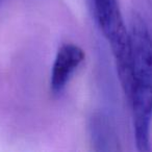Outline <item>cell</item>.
<instances>
[{
	"label": "cell",
	"mask_w": 152,
	"mask_h": 152,
	"mask_svg": "<svg viewBox=\"0 0 152 152\" xmlns=\"http://www.w3.org/2000/svg\"><path fill=\"white\" fill-rule=\"evenodd\" d=\"M131 42L130 88L127 97L133 115V128L139 151L150 150L152 122V37L146 22L133 14L129 29Z\"/></svg>",
	"instance_id": "cell-1"
},
{
	"label": "cell",
	"mask_w": 152,
	"mask_h": 152,
	"mask_svg": "<svg viewBox=\"0 0 152 152\" xmlns=\"http://www.w3.org/2000/svg\"><path fill=\"white\" fill-rule=\"evenodd\" d=\"M96 21L112 50H121L129 44L130 34L127 29L118 0H93Z\"/></svg>",
	"instance_id": "cell-2"
},
{
	"label": "cell",
	"mask_w": 152,
	"mask_h": 152,
	"mask_svg": "<svg viewBox=\"0 0 152 152\" xmlns=\"http://www.w3.org/2000/svg\"><path fill=\"white\" fill-rule=\"evenodd\" d=\"M85 56L83 49L75 44L66 43L59 47L51 72L50 88L53 93L59 94L64 91L74 72L85 61Z\"/></svg>",
	"instance_id": "cell-3"
},
{
	"label": "cell",
	"mask_w": 152,
	"mask_h": 152,
	"mask_svg": "<svg viewBox=\"0 0 152 152\" xmlns=\"http://www.w3.org/2000/svg\"><path fill=\"white\" fill-rule=\"evenodd\" d=\"M92 143L97 151H116L119 150V141L107 118L100 114L94 115L91 119Z\"/></svg>",
	"instance_id": "cell-4"
}]
</instances>
